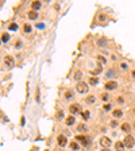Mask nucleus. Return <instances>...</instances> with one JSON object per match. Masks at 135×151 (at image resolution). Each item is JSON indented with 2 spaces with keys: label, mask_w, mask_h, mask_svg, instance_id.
<instances>
[{
  "label": "nucleus",
  "mask_w": 135,
  "mask_h": 151,
  "mask_svg": "<svg viewBox=\"0 0 135 151\" xmlns=\"http://www.w3.org/2000/svg\"><path fill=\"white\" fill-rule=\"evenodd\" d=\"M4 65L8 69H12L14 66H15V61H14V58L11 57V55H5V58H4Z\"/></svg>",
  "instance_id": "obj_1"
},
{
  "label": "nucleus",
  "mask_w": 135,
  "mask_h": 151,
  "mask_svg": "<svg viewBox=\"0 0 135 151\" xmlns=\"http://www.w3.org/2000/svg\"><path fill=\"white\" fill-rule=\"evenodd\" d=\"M76 140H77V142H80L82 146H88L89 142H91V139L87 138V136H84V135H77V136H76Z\"/></svg>",
  "instance_id": "obj_2"
},
{
  "label": "nucleus",
  "mask_w": 135,
  "mask_h": 151,
  "mask_svg": "<svg viewBox=\"0 0 135 151\" xmlns=\"http://www.w3.org/2000/svg\"><path fill=\"white\" fill-rule=\"evenodd\" d=\"M77 92L78 93H87L88 92V85L85 84V82H82V81H81V82H78V84H77Z\"/></svg>",
  "instance_id": "obj_3"
},
{
  "label": "nucleus",
  "mask_w": 135,
  "mask_h": 151,
  "mask_svg": "<svg viewBox=\"0 0 135 151\" xmlns=\"http://www.w3.org/2000/svg\"><path fill=\"white\" fill-rule=\"evenodd\" d=\"M123 143H124L126 147L131 148V147H134V138H132L131 135H127L126 138H124V140H123Z\"/></svg>",
  "instance_id": "obj_4"
},
{
  "label": "nucleus",
  "mask_w": 135,
  "mask_h": 151,
  "mask_svg": "<svg viewBox=\"0 0 135 151\" xmlns=\"http://www.w3.org/2000/svg\"><path fill=\"white\" fill-rule=\"evenodd\" d=\"M69 111H70V113L72 115H77V113H81V108L78 104H72L70 107H69Z\"/></svg>",
  "instance_id": "obj_5"
},
{
  "label": "nucleus",
  "mask_w": 135,
  "mask_h": 151,
  "mask_svg": "<svg viewBox=\"0 0 135 151\" xmlns=\"http://www.w3.org/2000/svg\"><path fill=\"white\" fill-rule=\"evenodd\" d=\"M57 140H58V144H59L61 147H65V146H66L68 139H66V136H65V135H58Z\"/></svg>",
  "instance_id": "obj_6"
},
{
  "label": "nucleus",
  "mask_w": 135,
  "mask_h": 151,
  "mask_svg": "<svg viewBox=\"0 0 135 151\" xmlns=\"http://www.w3.org/2000/svg\"><path fill=\"white\" fill-rule=\"evenodd\" d=\"M118 88V84L115 82V81H108V82H106V89H108V90H114V89Z\"/></svg>",
  "instance_id": "obj_7"
},
{
  "label": "nucleus",
  "mask_w": 135,
  "mask_h": 151,
  "mask_svg": "<svg viewBox=\"0 0 135 151\" xmlns=\"http://www.w3.org/2000/svg\"><path fill=\"white\" fill-rule=\"evenodd\" d=\"M100 143H101V146H103V147H107V148L111 146V140L108 138H106V136L100 139Z\"/></svg>",
  "instance_id": "obj_8"
},
{
  "label": "nucleus",
  "mask_w": 135,
  "mask_h": 151,
  "mask_svg": "<svg viewBox=\"0 0 135 151\" xmlns=\"http://www.w3.org/2000/svg\"><path fill=\"white\" fill-rule=\"evenodd\" d=\"M115 147H116V151H123L126 146H124V143L123 142H118L116 144H115Z\"/></svg>",
  "instance_id": "obj_9"
},
{
  "label": "nucleus",
  "mask_w": 135,
  "mask_h": 151,
  "mask_svg": "<svg viewBox=\"0 0 135 151\" xmlns=\"http://www.w3.org/2000/svg\"><path fill=\"white\" fill-rule=\"evenodd\" d=\"M29 18L31 20H35L37 18H38V12H35V11H30L29 12Z\"/></svg>",
  "instance_id": "obj_10"
},
{
  "label": "nucleus",
  "mask_w": 135,
  "mask_h": 151,
  "mask_svg": "<svg viewBox=\"0 0 135 151\" xmlns=\"http://www.w3.org/2000/svg\"><path fill=\"white\" fill-rule=\"evenodd\" d=\"M31 7H33V9H39L41 8V3H39V1H33V3H31Z\"/></svg>",
  "instance_id": "obj_11"
},
{
  "label": "nucleus",
  "mask_w": 135,
  "mask_h": 151,
  "mask_svg": "<svg viewBox=\"0 0 135 151\" xmlns=\"http://www.w3.org/2000/svg\"><path fill=\"white\" fill-rule=\"evenodd\" d=\"M66 124L68 126H73V124H74V118H73V116H69V118L66 119Z\"/></svg>",
  "instance_id": "obj_12"
},
{
  "label": "nucleus",
  "mask_w": 135,
  "mask_h": 151,
  "mask_svg": "<svg viewBox=\"0 0 135 151\" xmlns=\"http://www.w3.org/2000/svg\"><path fill=\"white\" fill-rule=\"evenodd\" d=\"M130 124H127V123H124V124H122V131H124V132H128L130 131Z\"/></svg>",
  "instance_id": "obj_13"
},
{
  "label": "nucleus",
  "mask_w": 135,
  "mask_h": 151,
  "mask_svg": "<svg viewBox=\"0 0 135 151\" xmlns=\"http://www.w3.org/2000/svg\"><path fill=\"white\" fill-rule=\"evenodd\" d=\"M8 39H10V34H3V35H1V42L3 43L8 42Z\"/></svg>",
  "instance_id": "obj_14"
},
{
  "label": "nucleus",
  "mask_w": 135,
  "mask_h": 151,
  "mask_svg": "<svg viewBox=\"0 0 135 151\" xmlns=\"http://www.w3.org/2000/svg\"><path fill=\"white\" fill-rule=\"evenodd\" d=\"M122 115H123L122 109H115V111H114V116H115V118H120Z\"/></svg>",
  "instance_id": "obj_15"
},
{
  "label": "nucleus",
  "mask_w": 135,
  "mask_h": 151,
  "mask_svg": "<svg viewBox=\"0 0 135 151\" xmlns=\"http://www.w3.org/2000/svg\"><path fill=\"white\" fill-rule=\"evenodd\" d=\"M81 116L84 120H88L89 119V111H84V112H81Z\"/></svg>",
  "instance_id": "obj_16"
},
{
  "label": "nucleus",
  "mask_w": 135,
  "mask_h": 151,
  "mask_svg": "<svg viewBox=\"0 0 135 151\" xmlns=\"http://www.w3.org/2000/svg\"><path fill=\"white\" fill-rule=\"evenodd\" d=\"M97 82H99V80H97L96 77H91V78H89V84L91 85H96Z\"/></svg>",
  "instance_id": "obj_17"
},
{
  "label": "nucleus",
  "mask_w": 135,
  "mask_h": 151,
  "mask_svg": "<svg viewBox=\"0 0 135 151\" xmlns=\"http://www.w3.org/2000/svg\"><path fill=\"white\" fill-rule=\"evenodd\" d=\"M87 130H88V127L85 126V124H80V126L77 127V131H80V132L81 131H87Z\"/></svg>",
  "instance_id": "obj_18"
},
{
  "label": "nucleus",
  "mask_w": 135,
  "mask_h": 151,
  "mask_svg": "<svg viewBox=\"0 0 135 151\" xmlns=\"http://www.w3.org/2000/svg\"><path fill=\"white\" fill-rule=\"evenodd\" d=\"M23 30H24V33H26V34H30V33H31V26H30V24H24Z\"/></svg>",
  "instance_id": "obj_19"
},
{
  "label": "nucleus",
  "mask_w": 135,
  "mask_h": 151,
  "mask_svg": "<svg viewBox=\"0 0 135 151\" xmlns=\"http://www.w3.org/2000/svg\"><path fill=\"white\" fill-rule=\"evenodd\" d=\"M8 28L11 30V31H16V30H18V24H16V23H11Z\"/></svg>",
  "instance_id": "obj_20"
},
{
  "label": "nucleus",
  "mask_w": 135,
  "mask_h": 151,
  "mask_svg": "<svg viewBox=\"0 0 135 151\" xmlns=\"http://www.w3.org/2000/svg\"><path fill=\"white\" fill-rule=\"evenodd\" d=\"M81 77H82V73H81L80 70H77L76 73H74V78H76V80H80Z\"/></svg>",
  "instance_id": "obj_21"
},
{
  "label": "nucleus",
  "mask_w": 135,
  "mask_h": 151,
  "mask_svg": "<svg viewBox=\"0 0 135 151\" xmlns=\"http://www.w3.org/2000/svg\"><path fill=\"white\" fill-rule=\"evenodd\" d=\"M97 61H99L100 63H103V65L106 63V58H104L103 55H97Z\"/></svg>",
  "instance_id": "obj_22"
},
{
  "label": "nucleus",
  "mask_w": 135,
  "mask_h": 151,
  "mask_svg": "<svg viewBox=\"0 0 135 151\" xmlns=\"http://www.w3.org/2000/svg\"><path fill=\"white\" fill-rule=\"evenodd\" d=\"M87 103H88V104L95 103V97H93V96H88V97H87Z\"/></svg>",
  "instance_id": "obj_23"
},
{
  "label": "nucleus",
  "mask_w": 135,
  "mask_h": 151,
  "mask_svg": "<svg viewBox=\"0 0 135 151\" xmlns=\"http://www.w3.org/2000/svg\"><path fill=\"white\" fill-rule=\"evenodd\" d=\"M70 147H72L73 150H78V144H77L76 142H72V143H70Z\"/></svg>",
  "instance_id": "obj_24"
},
{
  "label": "nucleus",
  "mask_w": 135,
  "mask_h": 151,
  "mask_svg": "<svg viewBox=\"0 0 135 151\" xmlns=\"http://www.w3.org/2000/svg\"><path fill=\"white\" fill-rule=\"evenodd\" d=\"M65 97H66V99H70V97H73V92H70V90L65 92Z\"/></svg>",
  "instance_id": "obj_25"
},
{
  "label": "nucleus",
  "mask_w": 135,
  "mask_h": 151,
  "mask_svg": "<svg viewBox=\"0 0 135 151\" xmlns=\"http://www.w3.org/2000/svg\"><path fill=\"white\" fill-rule=\"evenodd\" d=\"M112 76H115V70H114V69L108 70V73H107V77H112Z\"/></svg>",
  "instance_id": "obj_26"
},
{
  "label": "nucleus",
  "mask_w": 135,
  "mask_h": 151,
  "mask_svg": "<svg viewBox=\"0 0 135 151\" xmlns=\"http://www.w3.org/2000/svg\"><path fill=\"white\" fill-rule=\"evenodd\" d=\"M101 99H103V101H107L110 97H108V94H107V93H104V94H101Z\"/></svg>",
  "instance_id": "obj_27"
},
{
  "label": "nucleus",
  "mask_w": 135,
  "mask_h": 151,
  "mask_svg": "<svg viewBox=\"0 0 135 151\" xmlns=\"http://www.w3.org/2000/svg\"><path fill=\"white\" fill-rule=\"evenodd\" d=\"M57 116H58L59 119H62L63 118V112L62 111H58V112H57Z\"/></svg>",
  "instance_id": "obj_28"
},
{
  "label": "nucleus",
  "mask_w": 135,
  "mask_h": 151,
  "mask_svg": "<svg viewBox=\"0 0 135 151\" xmlns=\"http://www.w3.org/2000/svg\"><path fill=\"white\" fill-rule=\"evenodd\" d=\"M118 126V122H116V120H112V122H111V127H116Z\"/></svg>",
  "instance_id": "obj_29"
},
{
  "label": "nucleus",
  "mask_w": 135,
  "mask_h": 151,
  "mask_svg": "<svg viewBox=\"0 0 135 151\" xmlns=\"http://www.w3.org/2000/svg\"><path fill=\"white\" fill-rule=\"evenodd\" d=\"M110 109H111V105H110V104L104 105V111H110Z\"/></svg>",
  "instance_id": "obj_30"
},
{
  "label": "nucleus",
  "mask_w": 135,
  "mask_h": 151,
  "mask_svg": "<svg viewBox=\"0 0 135 151\" xmlns=\"http://www.w3.org/2000/svg\"><path fill=\"white\" fill-rule=\"evenodd\" d=\"M120 67H122V69H124V70H126V69H127V67H128V66H127V63H124V62H123L122 65H120Z\"/></svg>",
  "instance_id": "obj_31"
},
{
  "label": "nucleus",
  "mask_w": 135,
  "mask_h": 151,
  "mask_svg": "<svg viewBox=\"0 0 135 151\" xmlns=\"http://www.w3.org/2000/svg\"><path fill=\"white\" fill-rule=\"evenodd\" d=\"M20 46H22V42H20V41H19V42H18L16 45H15V47H18V49H19V47H20Z\"/></svg>",
  "instance_id": "obj_32"
},
{
  "label": "nucleus",
  "mask_w": 135,
  "mask_h": 151,
  "mask_svg": "<svg viewBox=\"0 0 135 151\" xmlns=\"http://www.w3.org/2000/svg\"><path fill=\"white\" fill-rule=\"evenodd\" d=\"M118 103H120V104L123 103V99H122V97H118Z\"/></svg>",
  "instance_id": "obj_33"
},
{
  "label": "nucleus",
  "mask_w": 135,
  "mask_h": 151,
  "mask_svg": "<svg viewBox=\"0 0 135 151\" xmlns=\"http://www.w3.org/2000/svg\"><path fill=\"white\" fill-rule=\"evenodd\" d=\"M101 19V20H104V19H106V15H100V16H99Z\"/></svg>",
  "instance_id": "obj_34"
},
{
  "label": "nucleus",
  "mask_w": 135,
  "mask_h": 151,
  "mask_svg": "<svg viewBox=\"0 0 135 151\" xmlns=\"http://www.w3.org/2000/svg\"><path fill=\"white\" fill-rule=\"evenodd\" d=\"M20 120H22V122H20V124H22V126H24V118H22Z\"/></svg>",
  "instance_id": "obj_35"
},
{
  "label": "nucleus",
  "mask_w": 135,
  "mask_h": 151,
  "mask_svg": "<svg viewBox=\"0 0 135 151\" xmlns=\"http://www.w3.org/2000/svg\"><path fill=\"white\" fill-rule=\"evenodd\" d=\"M132 77H135V69L132 70Z\"/></svg>",
  "instance_id": "obj_36"
},
{
  "label": "nucleus",
  "mask_w": 135,
  "mask_h": 151,
  "mask_svg": "<svg viewBox=\"0 0 135 151\" xmlns=\"http://www.w3.org/2000/svg\"><path fill=\"white\" fill-rule=\"evenodd\" d=\"M101 151H110V150H108V148H103Z\"/></svg>",
  "instance_id": "obj_37"
},
{
  "label": "nucleus",
  "mask_w": 135,
  "mask_h": 151,
  "mask_svg": "<svg viewBox=\"0 0 135 151\" xmlns=\"http://www.w3.org/2000/svg\"><path fill=\"white\" fill-rule=\"evenodd\" d=\"M134 112H135V109H134Z\"/></svg>",
  "instance_id": "obj_38"
}]
</instances>
